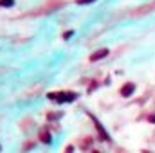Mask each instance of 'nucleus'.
I'll list each match as a JSON object with an SVG mask.
<instances>
[{
  "mask_svg": "<svg viewBox=\"0 0 155 153\" xmlns=\"http://www.w3.org/2000/svg\"><path fill=\"white\" fill-rule=\"evenodd\" d=\"M0 149H2V148H0Z\"/></svg>",
  "mask_w": 155,
  "mask_h": 153,
  "instance_id": "9",
  "label": "nucleus"
},
{
  "mask_svg": "<svg viewBox=\"0 0 155 153\" xmlns=\"http://www.w3.org/2000/svg\"><path fill=\"white\" fill-rule=\"evenodd\" d=\"M106 56H108V49H99L94 54H90V61H99V59H103Z\"/></svg>",
  "mask_w": 155,
  "mask_h": 153,
  "instance_id": "4",
  "label": "nucleus"
},
{
  "mask_svg": "<svg viewBox=\"0 0 155 153\" xmlns=\"http://www.w3.org/2000/svg\"><path fill=\"white\" fill-rule=\"evenodd\" d=\"M94 0H76V4H79V6H85V4H92Z\"/></svg>",
  "mask_w": 155,
  "mask_h": 153,
  "instance_id": "7",
  "label": "nucleus"
},
{
  "mask_svg": "<svg viewBox=\"0 0 155 153\" xmlns=\"http://www.w3.org/2000/svg\"><path fill=\"white\" fill-rule=\"evenodd\" d=\"M90 119L94 121V124H96V128H98V132H99V137H101L103 141H110V137H108V133L105 132V128L101 126V123H99V121H98V119H96L94 115H90Z\"/></svg>",
  "mask_w": 155,
  "mask_h": 153,
  "instance_id": "2",
  "label": "nucleus"
},
{
  "mask_svg": "<svg viewBox=\"0 0 155 153\" xmlns=\"http://www.w3.org/2000/svg\"><path fill=\"white\" fill-rule=\"evenodd\" d=\"M67 153H72V148H69V149H67Z\"/></svg>",
  "mask_w": 155,
  "mask_h": 153,
  "instance_id": "8",
  "label": "nucleus"
},
{
  "mask_svg": "<svg viewBox=\"0 0 155 153\" xmlns=\"http://www.w3.org/2000/svg\"><path fill=\"white\" fill-rule=\"evenodd\" d=\"M49 99H56L58 103H71L76 99V94L72 92H58V94H49Z\"/></svg>",
  "mask_w": 155,
  "mask_h": 153,
  "instance_id": "1",
  "label": "nucleus"
},
{
  "mask_svg": "<svg viewBox=\"0 0 155 153\" xmlns=\"http://www.w3.org/2000/svg\"><path fill=\"white\" fill-rule=\"evenodd\" d=\"M40 141H41L43 144H51L52 137H51V133H49V130H41V132H40Z\"/></svg>",
  "mask_w": 155,
  "mask_h": 153,
  "instance_id": "5",
  "label": "nucleus"
},
{
  "mask_svg": "<svg viewBox=\"0 0 155 153\" xmlns=\"http://www.w3.org/2000/svg\"><path fill=\"white\" fill-rule=\"evenodd\" d=\"M15 4V0H0V6H4V7H11Z\"/></svg>",
  "mask_w": 155,
  "mask_h": 153,
  "instance_id": "6",
  "label": "nucleus"
},
{
  "mask_svg": "<svg viewBox=\"0 0 155 153\" xmlns=\"http://www.w3.org/2000/svg\"><path fill=\"white\" fill-rule=\"evenodd\" d=\"M134 90H135V85L134 83H126L123 88H121V96L123 97H130L132 94H134Z\"/></svg>",
  "mask_w": 155,
  "mask_h": 153,
  "instance_id": "3",
  "label": "nucleus"
}]
</instances>
